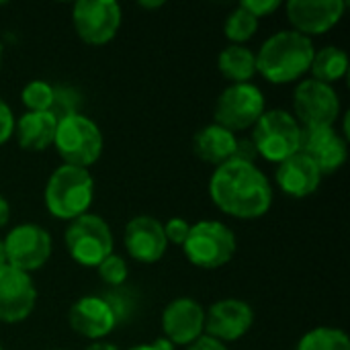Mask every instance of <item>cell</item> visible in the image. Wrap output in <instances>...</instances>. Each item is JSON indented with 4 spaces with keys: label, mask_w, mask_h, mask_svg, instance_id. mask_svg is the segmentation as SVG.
Segmentation results:
<instances>
[{
    "label": "cell",
    "mask_w": 350,
    "mask_h": 350,
    "mask_svg": "<svg viewBox=\"0 0 350 350\" xmlns=\"http://www.w3.org/2000/svg\"><path fill=\"white\" fill-rule=\"evenodd\" d=\"M209 195L217 209L238 219H256L269 213L273 189L256 164L230 160L215 168Z\"/></svg>",
    "instance_id": "1"
},
{
    "label": "cell",
    "mask_w": 350,
    "mask_h": 350,
    "mask_svg": "<svg viewBox=\"0 0 350 350\" xmlns=\"http://www.w3.org/2000/svg\"><path fill=\"white\" fill-rule=\"evenodd\" d=\"M316 47L310 37L289 29L269 37L256 53V72L273 84L299 80L310 72Z\"/></svg>",
    "instance_id": "2"
},
{
    "label": "cell",
    "mask_w": 350,
    "mask_h": 350,
    "mask_svg": "<svg viewBox=\"0 0 350 350\" xmlns=\"http://www.w3.org/2000/svg\"><path fill=\"white\" fill-rule=\"evenodd\" d=\"M94 197V180L86 168L62 164L45 185V207L57 219H76L88 213Z\"/></svg>",
    "instance_id": "3"
},
{
    "label": "cell",
    "mask_w": 350,
    "mask_h": 350,
    "mask_svg": "<svg viewBox=\"0 0 350 350\" xmlns=\"http://www.w3.org/2000/svg\"><path fill=\"white\" fill-rule=\"evenodd\" d=\"M252 129L256 154L269 162L281 164L301 150V125L285 109L265 111Z\"/></svg>",
    "instance_id": "4"
},
{
    "label": "cell",
    "mask_w": 350,
    "mask_h": 350,
    "mask_svg": "<svg viewBox=\"0 0 350 350\" xmlns=\"http://www.w3.org/2000/svg\"><path fill=\"white\" fill-rule=\"evenodd\" d=\"M53 144L66 164L86 170L103 154V133L98 125L84 115H72L57 121Z\"/></svg>",
    "instance_id": "5"
},
{
    "label": "cell",
    "mask_w": 350,
    "mask_h": 350,
    "mask_svg": "<svg viewBox=\"0 0 350 350\" xmlns=\"http://www.w3.org/2000/svg\"><path fill=\"white\" fill-rule=\"evenodd\" d=\"M183 248L187 258L195 267L213 271L228 265L236 254V236L228 226L213 219H205L191 226Z\"/></svg>",
    "instance_id": "6"
},
{
    "label": "cell",
    "mask_w": 350,
    "mask_h": 350,
    "mask_svg": "<svg viewBox=\"0 0 350 350\" xmlns=\"http://www.w3.org/2000/svg\"><path fill=\"white\" fill-rule=\"evenodd\" d=\"M64 240L70 256L82 267L96 269L109 254H113L111 228L94 213H84L72 219Z\"/></svg>",
    "instance_id": "7"
},
{
    "label": "cell",
    "mask_w": 350,
    "mask_h": 350,
    "mask_svg": "<svg viewBox=\"0 0 350 350\" xmlns=\"http://www.w3.org/2000/svg\"><path fill=\"white\" fill-rule=\"evenodd\" d=\"M295 119L301 129L334 127L340 115V98L332 84L308 78L297 84L293 94Z\"/></svg>",
    "instance_id": "8"
},
{
    "label": "cell",
    "mask_w": 350,
    "mask_h": 350,
    "mask_svg": "<svg viewBox=\"0 0 350 350\" xmlns=\"http://www.w3.org/2000/svg\"><path fill=\"white\" fill-rule=\"evenodd\" d=\"M267 111L262 90L252 84H232L228 86L215 105V123L228 131H244L256 125V121Z\"/></svg>",
    "instance_id": "9"
},
{
    "label": "cell",
    "mask_w": 350,
    "mask_h": 350,
    "mask_svg": "<svg viewBox=\"0 0 350 350\" xmlns=\"http://www.w3.org/2000/svg\"><path fill=\"white\" fill-rule=\"evenodd\" d=\"M121 6L115 0H80L72 8L78 37L88 45L109 43L121 27Z\"/></svg>",
    "instance_id": "10"
},
{
    "label": "cell",
    "mask_w": 350,
    "mask_h": 350,
    "mask_svg": "<svg viewBox=\"0 0 350 350\" xmlns=\"http://www.w3.org/2000/svg\"><path fill=\"white\" fill-rule=\"evenodd\" d=\"M2 242L6 265L27 275L41 269L51 256V236L37 224H21L12 228Z\"/></svg>",
    "instance_id": "11"
},
{
    "label": "cell",
    "mask_w": 350,
    "mask_h": 350,
    "mask_svg": "<svg viewBox=\"0 0 350 350\" xmlns=\"http://www.w3.org/2000/svg\"><path fill=\"white\" fill-rule=\"evenodd\" d=\"M37 304V289L31 275L8 265L0 269V322L16 324L31 316Z\"/></svg>",
    "instance_id": "12"
},
{
    "label": "cell",
    "mask_w": 350,
    "mask_h": 350,
    "mask_svg": "<svg viewBox=\"0 0 350 350\" xmlns=\"http://www.w3.org/2000/svg\"><path fill=\"white\" fill-rule=\"evenodd\" d=\"M293 31L312 37L330 31L345 14V0H291L285 4Z\"/></svg>",
    "instance_id": "13"
},
{
    "label": "cell",
    "mask_w": 350,
    "mask_h": 350,
    "mask_svg": "<svg viewBox=\"0 0 350 350\" xmlns=\"http://www.w3.org/2000/svg\"><path fill=\"white\" fill-rule=\"evenodd\" d=\"M254 324V310L240 299H221L205 312V332L219 342L242 338Z\"/></svg>",
    "instance_id": "14"
},
{
    "label": "cell",
    "mask_w": 350,
    "mask_h": 350,
    "mask_svg": "<svg viewBox=\"0 0 350 350\" xmlns=\"http://www.w3.org/2000/svg\"><path fill=\"white\" fill-rule=\"evenodd\" d=\"M123 244L129 256L144 265L158 262L166 254V248H168L164 228L152 215H137L129 219L123 232Z\"/></svg>",
    "instance_id": "15"
},
{
    "label": "cell",
    "mask_w": 350,
    "mask_h": 350,
    "mask_svg": "<svg viewBox=\"0 0 350 350\" xmlns=\"http://www.w3.org/2000/svg\"><path fill=\"white\" fill-rule=\"evenodd\" d=\"M164 338L172 345H193L205 332V310L191 297H178L164 308Z\"/></svg>",
    "instance_id": "16"
},
{
    "label": "cell",
    "mask_w": 350,
    "mask_h": 350,
    "mask_svg": "<svg viewBox=\"0 0 350 350\" xmlns=\"http://www.w3.org/2000/svg\"><path fill=\"white\" fill-rule=\"evenodd\" d=\"M322 174L336 172L349 156L347 139L334 127L301 129V150Z\"/></svg>",
    "instance_id": "17"
},
{
    "label": "cell",
    "mask_w": 350,
    "mask_h": 350,
    "mask_svg": "<svg viewBox=\"0 0 350 350\" xmlns=\"http://www.w3.org/2000/svg\"><path fill=\"white\" fill-rule=\"evenodd\" d=\"M68 322L76 334L94 342L111 334L113 328L117 326L113 310L109 308L105 297L98 295H86L74 301L68 312Z\"/></svg>",
    "instance_id": "18"
},
{
    "label": "cell",
    "mask_w": 350,
    "mask_h": 350,
    "mask_svg": "<svg viewBox=\"0 0 350 350\" xmlns=\"http://www.w3.org/2000/svg\"><path fill=\"white\" fill-rule=\"evenodd\" d=\"M275 178L283 193H287L289 197L301 199L318 191L322 172L312 162V158H308L304 152H297L277 166Z\"/></svg>",
    "instance_id": "19"
},
{
    "label": "cell",
    "mask_w": 350,
    "mask_h": 350,
    "mask_svg": "<svg viewBox=\"0 0 350 350\" xmlns=\"http://www.w3.org/2000/svg\"><path fill=\"white\" fill-rule=\"evenodd\" d=\"M236 144H238L236 133L228 131L226 127H221L217 123H211V125H207L195 133L193 150H195L199 160L213 164L217 168V166H221L234 158Z\"/></svg>",
    "instance_id": "20"
},
{
    "label": "cell",
    "mask_w": 350,
    "mask_h": 350,
    "mask_svg": "<svg viewBox=\"0 0 350 350\" xmlns=\"http://www.w3.org/2000/svg\"><path fill=\"white\" fill-rule=\"evenodd\" d=\"M57 121L51 113H31L27 111L18 121H14V135L23 150L27 152H43L53 144Z\"/></svg>",
    "instance_id": "21"
},
{
    "label": "cell",
    "mask_w": 350,
    "mask_h": 350,
    "mask_svg": "<svg viewBox=\"0 0 350 350\" xmlns=\"http://www.w3.org/2000/svg\"><path fill=\"white\" fill-rule=\"evenodd\" d=\"M217 68L234 84L250 82L256 76V53L246 45H230L219 53Z\"/></svg>",
    "instance_id": "22"
},
{
    "label": "cell",
    "mask_w": 350,
    "mask_h": 350,
    "mask_svg": "<svg viewBox=\"0 0 350 350\" xmlns=\"http://www.w3.org/2000/svg\"><path fill=\"white\" fill-rule=\"evenodd\" d=\"M349 70V57L340 47H324L314 53L310 72L314 74V80H320L324 84H332L347 76Z\"/></svg>",
    "instance_id": "23"
},
{
    "label": "cell",
    "mask_w": 350,
    "mask_h": 350,
    "mask_svg": "<svg viewBox=\"0 0 350 350\" xmlns=\"http://www.w3.org/2000/svg\"><path fill=\"white\" fill-rule=\"evenodd\" d=\"M297 350H350V338L338 328H314L297 345Z\"/></svg>",
    "instance_id": "24"
},
{
    "label": "cell",
    "mask_w": 350,
    "mask_h": 350,
    "mask_svg": "<svg viewBox=\"0 0 350 350\" xmlns=\"http://www.w3.org/2000/svg\"><path fill=\"white\" fill-rule=\"evenodd\" d=\"M256 29H258V18H256L252 12H248L242 4H238V6L228 14L226 27H224L226 37L232 41V45H242V43H246L248 39L254 37Z\"/></svg>",
    "instance_id": "25"
},
{
    "label": "cell",
    "mask_w": 350,
    "mask_h": 350,
    "mask_svg": "<svg viewBox=\"0 0 350 350\" xmlns=\"http://www.w3.org/2000/svg\"><path fill=\"white\" fill-rule=\"evenodd\" d=\"M80 107H82V94L76 86H68V84L53 86L51 107L47 113H51L55 121L68 119L72 115H80Z\"/></svg>",
    "instance_id": "26"
},
{
    "label": "cell",
    "mask_w": 350,
    "mask_h": 350,
    "mask_svg": "<svg viewBox=\"0 0 350 350\" xmlns=\"http://www.w3.org/2000/svg\"><path fill=\"white\" fill-rule=\"evenodd\" d=\"M51 96H53V84H49L45 80H31L21 90V100L27 107V111H31V113L49 111Z\"/></svg>",
    "instance_id": "27"
},
{
    "label": "cell",
    "mask_w": 350,
    "mask_h": 350,
    "mask_svg": "<svg viewBox=\"0 0 350 350\" xmlns=\"http://www.w3.org/2000/svg\"><path fill=\"white\" fill-rule=\"evenodd\" d=\"M98 277L103 279V283H107L109 287L117 289V287H123L125 281H127V275H129V269H127V262L119 256V254H109L98 267Z\"/></svg>",
    "instance_id": "28"
},
{
    "label": "cell",
    "mask_w": 350,
    "mask_h": 350,
    "mask_svg": "<svg viewBox=\"0 0 350 350\" xmlns=\"http://www.w3.org/2000/svg\"><path fill=\"white\" fill-rule=\"evenodd\" d=\"M131 291L125 289V287H117V289H111L109 293H105V301L109 304V308L113 310L115 318H117V324L119 322H125L131 312H133V299H131Z\"/></svg>",
    "instance_id": "29"
},
{
    "label": "cell",
    "mask_w": 350,
    "mask_h": 350,
    "mask_svg": "<svg viewBox=\"0 0 350 350\" xmlns=\"http://www.w3.org/2000/svg\"><path fill=\"white\" fill-rule=\"evenodd\" d=\"M164 228V236L168 240V244H176V246H183L187 242V236L191 232V224L183 217H172L168 219L166 224H162Z\"/></svg>",
    "instance_id": "30"
},
{
    "label": "cell",
    "mask_w": 350,
    "mask_h": 350,
    "mask_svg": "<svg viewBox=\"0 0 350 350\" xmlns=\"http://www.w3.org/2000/svg\"><path fill=\"white\" fill-rule=\"evenodd\" d=\"M248 12H252L258 21L267 14H273L275 10L281 8V2L279 0H244L240 2Z\"/></svg>",
    "instance_id": "31"
},
{
    "label": "cell",
    "mask_w": 350,
    "mask_h": 350,
    "mask_svg": "<svg viewBox=\"0 0 350 350\" xmlns=\"http://www.w3.org/2000/svg\"><path fill=\"white\" fill-rule=\"evenodd\" d=\"M12 133H14V115L10 107L0 98V144L8 142Z\"/></svg>",
    "instance_id": "32"
},
{
    "label": "cell",
    "mask_w": 350,
    "mask_h": 350,
    "mask_svg": "<svg viewBox=\"0 0 350 350\" xmlns=\"http://www.w3.org/2000/svg\"><path fill=\"white\" fill-rule=\"evenodd\" d=\"M256 158H258V154H256V148H254L252 139H238L236 152H234V158L232 160H240V162L254 164Z\"/></svg>",
    "instance_id": "33"
},
{
    "label": "cell",
    "mask_w": 350,
    "mask_h": 350,
    "mask_svg": "<svg viewBox=\"0 0 350 350\" xmlns=\"http://www.w3.org/2000/svg\"><path fill=\"white\" fill-rule=\"evenodd\" d=\"M187 350H228V347H226L224 342H219V340H215V338L203 334V336H199L193 345H189Z\"/></svg>",
    "instance_id": "34"
},
{
    "label": "cell",
    "mask_w": 350,
    "mask_h": 350,
    "mask_svg": "<svg viewBox=\"0 0 350 350\" xmlns=\"http://www.w3.org/2000/svg\"><path fill=\"white\" fill-rule=\"evenodd\" d=\"M10 219V205L8 201L0 195V228H4Z\"/></svg>",
    "instance_id": "35"
},
{
    "label": "cell",
    "mask_w": 350,
    "mask_h": 350,
    "mask_svg": "<svg viewBox=\"0 0 350 350\" xmlns=\"http://www.w3.org/2000/svg\"><path fill=\"white\" fill-rule=\"evenodd\" d=\"M84 350H119L115 345H111V342H103V340H96V342H92V345H88Z\"/></svg>",
    "instance_id": "36"
},
{
    "label": "cell",
    "mask_w": 350,
    "mask_h": 350,
    "mask_svg": "<svg viewBox=\"0 0 350 350\" xmlns=\"http://www.w3.org/2000/svg\"><path fill=\"white\" fill-rule=\"evenodd\" d=\"M152 347L156 350H174V345L170 342V340H166L164 336L162 338H158L156 342H152Z\"/></svg>",
    "instance_id": "37"
},
{
    "label": "cell",
    "mask_w": 350,
    "mask_h": 350,
    "mask_svg": "<svg viewBox=\"0 0 350 350\" xmlns=\"http://www.w3.org/2000/svg\"><path fill=\"white\" fill-rule=\"evenodd\" d=\"M139 6H144V8H160V6H164V2L162 0H158V2H139Z\"/></svg>",
    "instance_id": "38"
},
{
    "label": "cell",
    "mask_w": 350,
    "mask_h": 350,
    "mask_svg": "<svg viewBox=\"0 0 350 350\" xmlns=\"http://www.w3.org/2000/svg\"><path fill=\"white\" fill-rule=\"evenodd\" d=\"M6 265V252H4V242L0 240V269Z\"/></svg>",
    "instance_id": "39"
},
{
    "label": "cell",
    "mask_w": 350,
    "mask_h": 350,
    "mask_svg": "<svg viewBox=\"0 0 350 350\" xmlns=\"http://www.w3.org/2000/svg\"><path fill=\"white\" fill-rule=\"evenodd\" d=\"M129 350H156L152 345H139V347H133V349Z\"/></svg>",
    "instance_id": "40"
},
{
    "label": "cell",
    "mask_w": 350,
    "mask_h": 350,
    "mask_svg": "<svg viewBox=\"0 0 350 350\" xmlns=\"http://www.w3.org/2000/svg\"><path fill=\"white\" fill-rule=\"evenodd\" d=\"M0 350H2V347H0Z\"/></svg>",
    "instance_id": "41"
},
{
    "label": "cell",
    "mask_w": 350,
    "mask_h": 350,
    "mask_svg": "<svg viewBox=\"0 0 350 350\" xmlns=\"http://www.w3.org/2000/svg\"><path fill=\"white\" fill-rule=\"evenodd\" d=\"M0 51H2V49H0Z\"/></svg>",
    "instance_id": "42"
}]
</instances>
